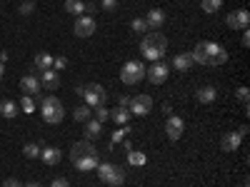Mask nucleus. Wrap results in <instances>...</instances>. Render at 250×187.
<instances>
[{
    "label": "nucleus",
    "instance_id": "obj_12",
    "mask_svg": "<svg viewBox=\"0 0 250 187\" xmlns=\"http://www.w3.org/2000/svg\"><path fill=\"white\" fill-rule=\"evenodd\" d=\"M73 33H75L78 37H90V35H95V20H93L90 15H83V18H78V20H75V28H73Z\"/></svg>",
    "mask_w": 250,
    "mask_h": 187
},
{
    "label": "nucleus",
    "instance_id": "obj_2",
    "mask_svg": "<svg viewBox=\"0 0 250 187\" xmlns=\"http://www.w3.org/2000/svg\"><path fill=\"white\" fill-rule=\"evenodd\" d=\"M190 55H193V62H200V65H225L228 62L225 48L218 43H210V40H200Z\"/></svg>",
    "mask_w": 250,
    "mask_h": 187
},
{
    "label": "nucleus",
    "instance_id": "obj_30",
    "mask_svg": "<svg viewBox=\"0 0 250 187\" xmlns=\"http://www.w3.org/2000/svg\"><path fill=\"white\" fill-rule=\"evenodd\" d=\"M23 155H25V157H30V160H35V157H40V148H38L35 142H28L25 148H23Z\"/></svg>",
    "mask_w": 250,
    "mask_h": 187
},
{
    "label": "nucleus",
    "instance_id": "obj_25",
    "mask_svg": "<svg viewBox=\"0 0 250 187\" xmlns=\"http://www.w3.org/2000/svg\"><path fill=\"white\" fill-rule=\"evenodd\" d=\"M65 10L70 15H80V13H85V3H80V0H65Z\"/></svg>",
    "mask_w": 250,
    "mask_h": 187
},
{
    "label": "nucleus",
    "instance_id": "obj_11",
    "mask_svg": "<svg viewBox=\"0 0 250 187\" xmlns=\"http://www.w3.org/2000/svg\"><path fill=\"white\" fill-rule=\"evenodd\" d=\"M183 132H185V122H183V117L170 115V117H168V122H165V135H168V137L175 142V140H180V137H183Z\"/></svg>",
    "mask_w": 250,
    "mask_h": 187
},
{
    "label": "nucleus",
    "instance_id": "obj_8",
    "mask_svg": "<svg viewBox=\"0 0 250 187\" xmlns=\"http://www.w3.org/2000/svg\"><path fill=\"white\" fill-rule=\"evenodd\" d=\"M128 110H130V115H135V117L148 115V112L153 110V97H150V95H135V97H130Z\"/></svg>",
    "mask_w": 250,
    "mask_h": 187
},
{
    "label": "nucleus",
    "instance_id": "obj_10",
    "mask_svg": "<svg viewBox=\"0 0 250 187\" xmlns=\"http://www.w3.org/2000/svg\"><path fill=\"white\" fill-rule=\"evenodd\" d=\"M225 23H228V28H233V30H248L250 13L248 10H233L230 15L225 18Z\"/></svg>",
    "mask_w": 250,
    "mask_h": 187
},
{
    "label": "nucleus",
    "instance_id": "obj_24",
    "mask_svg": "<svg viewBox=\"0 0 250 187\" xmlns=\"http://www.w3.org/2000/svg\"><path fill=\"white\" fill-rule=\"evenodd\" d=\"M200 8H203V13H208V15H215V13L223 8V0H203Z\"/></svg>",
    "mask_w": 250,
    "mask_h": 187
},
{
    "label": "nucleus",
    "instance_id": "obj_21",
    "mask_svg": "<svg viewBox=\"0 0 250 187\" xmlns=\"http://www.w3.org/2000/svg\"><path fill=\"white\" fill-rule=\"evenodd\" d=\"M103 132V125L98 120H88L85 122V140H98Z\"/></svg>",
    "mask_w": 250,
    "mask_h": 187
},
{
    "label": "nucleus",
    "instance_id": "obj_20",
    "mask_svg": "<svg viewBox=\"0 0 250 187\" xmlns=\"http://www.w3.org/2000/svg\"><path fill=\"white\" fill-rule=\"evenodd\" d=\"M33 65H35V70H40V73L50 70V68H53V55H50V53H38Z\"/></svg>",
    "mask_w": 250,
    "mask_h": 187
},
{
    "label": "nucleus",
    "instance_id": "obj_3",
    "mask_svg": "<svg viewBox=\"0 0 250 187\" xmlns=\"http://www.w3.org/2000/svg\"><path fill=\"white\" fill-rule=\"evenodd\" d=\"M165 50H168V40H165V35H160L158 30L148 33L143 37V43H140V53L148 60H153V62H158L165 55Z\"/></svg>",
    "mask_w": 250,
    "mask_h": 187
},
{
    "label": "nucleus",
    "instance_id": "obj_5",
    "mask_svg": "<svg viewBox=\"0 0 250 187\" xmlns=\"http://www.w3.org/2000/svg\"><path fill=\"white\" fill-rule=\"evenodd\" d=\"M95 170H98V177H100L103 182H108V185H113V187H120V185L125 182V170L118 168V165H113V162H100Z\"/></svg>",
    "mask_w": 250,
    "mask_h": 187
},
{
    "label": "nucleus",
    "instance_id": "obj_1",
    "mask_svg": "<svg viewBox=\"0 0 250 187\" xmlns=\"http://www.w3.org/2000/svg\"><path fill=\"white\" fill-rule=\"evenodd\" d=\"M70 162L75 165V170L80 172H90L98 168V152L93 148V142L90 140H80L73 145V150H70Z\"/></svg>",
    "mask_w": 250,
    "mask_h": 187
},
{
    "label": "nucleus",
    "instance_id": "obj_23",
    "mask_svg": "<svg viewBox=\"0 0 250 187\" xmlns=\"http://www.w3.org/2000/svg\"><path fill=\"white\" fill-rule=\"evenodd\" d=\"M18 105H15V102L13 100H3V102H0V115H3V117H8V120H13L15 115H18Z\"/></svg>",
    "mask_w": 250,
    "mask_h": 187
},
{
    "label": "nucleus",
    "instance_id": "obj_14",
    "mask_svg": "<svg viewBox=\"0 0 250 187\" xmlns=\"http://www.w3.org/2000/svg\"><path fill=\"white\" fill-rule=\"evenodd\" d=\"M240 142H243V135L228 132V135H223V140H220V150H223V152H235V150L240 148Z\"/></svg>",
    "mask_w": 250,
    "mask_h": 187
},
{
    "label": "nucleus",
    "instance_id": "obj_34",
    "mask_svg": "<svg viewBox=\"0 0 250 187\" xmlns=\"http://www.w3.org/2000/svg\"><path fill=\"white\" fill-rule=\"evenodd\" d=\"M235 95H238V100L243 102V105H248V97H250V90H248L245 85H243V88H238V93H235Z\"/></svg>",
    "mask_w": 250,
    "mask_h": 187
},
{
    "label": "nucleus",
    "instance_id": "obj_27",
    "mask_svg": "<svg viewBox=\"0 0 250 187\" xmlns=\"http://www.w3.org/2000/svg\"><path fill=\"white\" fill-rule=\"evenodd\" d=\"M73 117H75V122H88V120H90V108H88V105H80V108H75Z\"/></svg>",
    "mask_w": 250,
    "mask_h": 187
},
{
    "label": "nucleus",
    "instance_id": "obj_22",
    "mask_svg": "<svg viewBox=\"0 0 250 187\" xmlns=\"http://www.w3.org/2000/svg\"><path fill=\"white\" fill-rule=\"evenodd\" d=\"M110 117L115 120V125H128V120H130L133 115H130V110H128V108H120V105H118V108L110 112Z\"/></svg>",
    "mask_w": 250,
    "mask_h": 187
},
{
    "label": "nucleus",
    "instance_id": "obj_33",
    "mask_svg": "<svg viewBox=\"0 0 250 187\" xmlns=\"http://www.w3.org/2000/svg\"><path fill=\"white\" fill-rule=\"evenodd\" d=\"M53 68H55V70H65V68H68V60L62 57V55H55V57H53Z\"/></svg>",
    "mask_w": 250,
    "mask_h": 187
},
{
    "label": "nucleus",
    "instance_id": "obj_36",
    "mask_svg": "<svg viewBox=\"0 0 250 187\" xmlns=\"http://www.w3.org/2000/svg\"><path fill=\"white\" fill-rule=\"evenodd\" d=\"M3 187H23V185H20V180H18V177H8V180L3 182Z\"/></svg>",
    "mask_w": 250,
    "mask_h": 187
},
{
    "label": "nucleus",
    "instance_id": "obj_29",
    "mask_svg": "<svg viewBox=\"0 0 250 187\" xmlns=\"http://www.w3.org/2000/svg\"><path fill=\"white\" fill-rule=\"evenodd\" d=\"M128 135H130V128H128V125H125L123 130H115V132H113V140H110V145L115 148V145H118V142H123L125 137H128Z\"/></svg>",
    "mask_w": 250,
    "mask_h": 187
},
{
    "label": "nucleus",
    "instance_id": "obj_41",
    "mask_svg": "<svg viewBox=\"0 0 250 187\" xmlns=\"http://www.w3.org/2000/svg\"><path fill=\"white\" fill-rule=\"evenodd\" d=\"M3 73H5V62H0V80H3Z\"/></svg>",
    "mask_w": 250,
    "mask_h": 187
},
{
    "label": "nucleus",
    "instance_id": "obj_9",
    "mask_svg": "<svg viewBox=\"0 0 250 187\" xmlns=\"http://www.w3.org/2000/svg\"><path fill=\"white\" fill-rule=\"evenodd\" d=\"M168 73H170V68L165 65V62H160V60H158L150 70H145V77H148V80L153 82V85H163V82L168 80Z\"/></svg>",
    "mask_w": 250,
    "mask_h": 187
},
{
    "label": "nucleus",
    "instance_id": "obj_38",
    "mask_svg": "<svg viewBox=\"0 0 250 187\" xmlns=\"http://www.w3.org/2000/svg\"><path fill=\"white\" fill-rule=\"evenodd\" d=\"M118 105H120V108H128V105H130V97H128V95H120Z\"/></svg>",
    "mask_w": 250,
    "mask_h": 187
},
{
    "label": "nucleus",
    "instance_id": "obj_4",
    "mask_svg": "<svg viewBox=\"0 0 250 187\" xmlns=\"http://www.w3.org/2000/svg\"><path fill=\"white\" fill-rule=\"evenodd\" d=\"M40 112H43V120L48 125H58L62 122V117H65V108H62V102L53 95L43 97V102H40Z\"/></svg>",
    "mask_w": 250,
    "mask_h": 187
},
{
    "label": "nucleus",
    "instance_id": "obj_19",
    "mask_svg": "<svg viewBox=\"0 0 250 187\" xmlns=\"http://www.w3.org/2000/svg\"><path fill=\"white\" fill-rule=\"evenodd\" d=\"M62 157V152L58 148H45V150H40V160H43L45 165H58Z\"/></svg>",
    "mask_w": 250,
    "mask_h": 187
},
{
    "label": "nucleus",
    "instance_id": "obj_6",
    "mask_svg": "<svg viewBox=\"0 0 250 187\" xmlns=\"http://www.w3.org/2000/svg\"><path fill=\"white\" fill-rule=\"evenodd\" d=\"M83 97H85L88 108H100V105H105L108 93L103 85H98V82H88V85H83Z\"/></svg>",
    "mask_w": 250,
    "mask_h": 187
},
{
    "label": "nucleus",
    "instance_id": "obj_28",
    "mask_svg": "<svg viewBox=\"0 0 250 187\" xmlns=\"http://www.w3.org/2000/svg\"><path fill=\"white\" fill-rule=\"evenodd\" d=\"M18 108L23 110V112H35V102H33L30 95H23V97H20V102H18Z\"/></svg>",
    "mask_w": 250,
    "mask_h": 187
},
{
    "label": "nucleus",
    "instance_id": "obj_40",
    "mask_svg": "<svg viewBox=\"0 0 250 187\" xmlns=\"http://www.w3.org/2000/svg\"><path fill=\"white\" fill-rule=\"evenodd\" d=\"M53 187H70V185H68V180H62V177H60V180L53 182Z\"/></svg>",
    "mask_w": 250,
    "mask_h": 187
},
{
    "label": "nucleus",
    "instance_id": "obj_13",
    "mask_svg": "<svg viewBox=\"0 0 250 187\" xmlns=\"http://www.w3.org/2000/svg\"><path fill=\"white\" fill-rule=\"evenodd\" d=\"M40 88H45V90H58V85H60V75H58V70H43L40 73Z\"/></svg>",
    "mask_w": 250,
    "mask_h": 187
},
{
    "label": "nucleus",
    "instance_id": "obj_17",
    "mask_svg": "<svg viewBox=\"0 0 250 187\" xmlns=\"http://www.w3.org/2000/svg\"><path fill=\"white\" fill-rule=\"evenodd\" d=\"M215 97H218V90H215L213 85H205V88H200V90L195 93V100H198V102H205V105L215 102Z\"/></svg>",
    "mask_w": 250,
    "mask_h": 187
},
{
    "label": "nucleus",
    "instance_id": "obj_35",
    "mask_svg": "<svg viewBox=\"0 0 250 187\" xmlns=\"http://www.w3.org/2000/svg\"><path fill=\"white\" fill-rule=\"evenodd\" d=\"M35 10V5L33 3H23V5H20V15H30Z\"/></svg>",
    "mask_w": 250,
    "mask_h": 187
},
{
    "label": "nucleus",
    "instance_id": "obj_32",
    "mask_svg": "<svg viewBox=\"0 0 250 187\" xmlns=\"http://www.w3.org/2000/svg\"><path fill=\"white\" fill-rule=\"evenodd\" d=\"M95 120H98V122L103 125V122H105V120H110V112H108L105 108L100 105V108H95Z\"/></svg>",
    "mask_w": 250,
    "mask_h": 187
},
{
    "label": "nucleus",
    "instance_id": "obj_37",
    "mask_svg": "<svg viewBox=\"0 0 250 187\" xmlns=\"http://www.w3.org/2000/svg\"><path fill=\"white\" fill-rule=\"evenodd\" d=\"M100 5L105 8V10H115V5H118V0H100Z\"/></svg>",
    "mask_w": 250,
    "mask_h": 187
},
{
    "label": "nucleus",
    "instance_id": "obj_39",
    "mask_svg": "<svg viewBox=\"0 0 250 187\" xmlns=\"http://www.w3.org/2000/svg\"><path fill=\"white\" fill-rule=\"evenodd\" d=\"M248 45H250V33L243 30V48H248Z\"/></svg>",
    "mask_w": 250,
    "mask_h": 187
},
{
    "label": "nucleus",
    "instance_id": "obj_15",
    "mask_svg": "<svg viewBox=\"0 0 250 187\" xmlns=\"http://www.w3.org/2000/svg\"><path fill=\"white\" fill-rule=\"evenodd\" d=\"M20 90H23L25 95H38L40 93V80L35 77V75H25L23 80H20Z\"/></svg>",
    "mask_w": 250,
    "mask_h": 187
},
{
    "label": "nucleus",
    "instance_id": "obj_26",
    "mask_svg": "<svg viewBox=\"0 0 250 187\" xmlns=\"http://www.w3.org/2000/svg\"><path fill=\"white\" fill-rule=\"evenodd\" d=\"M128 162L133 165V168H143V165H145V155L138 152V150H128Z\"/></svg>",
    "mask_w": 250,
    "mask_h": 187
},
{
    "label": "nucleus",
    "instance_id": "obj_7",
    "mask_svg": "<svg viewBox=\"0 0 250 187\" xmlns=\"http://www.w3.org/2000/svg\"><path fill=\"white\" fill-rule=\"evenodd\" d=\"M145 77V65L140 60H130L125 62L123 70H120V80L125 82V85H135V82H140Z\"/></svg>",
    "mask_w": 250,
    "mask_h": 187
},
{
    "label": "nucleus",
    "instance_id": "obj_42",
    "mask_svg": "<svg viewBox=\"0 0 250 187\" xmlns=\"http://www.w3.org/2000/svg\"><path fill=\"white\" fill-rule=\"evenodd\" d=\"M28 187H40V185H35V182H33V185H28Z\"/></svg>",
    "mask_w": 250,
    "mask_h": 187
},
{
    "label": "nucleus",
    "instance_id": "obj_31",
    "mask_svg": "<svg viewBox=\"0 0 250 187\" xmlns=\"http://www.w3.org/2000/svg\"><path fill=\"white\" fill-rule=\"evenodd\" d=\"M133 33H148V23H145V18H135L133 23H130Z\"/></svg>",
    "mask_w": 250,
    "mask_h": 187
},
{
    "label": "nucleus",
    "instance_id": "obj_18",
    "mask_svg": "<svg viewBox=\"0 0 250 187\" xmlns=\"http://www.w3.org/2000/svg\"><path fill=\"white\" fill-rule=\"evenodd\" d=\"M145 23H148V28L158 30V28L165 23V13H163L160 8H153V10L148 13V18H145Z\"/></svg>",
    "mask_w": 250,
    "mask_h": 187
},
{
    "label": "nucleus",
    "instance_id": "obj_16",
    "mask_svg": "<svg viewBox=\"0 0 250 187\" xmlns=\"http://www.w3.org/2000/svg\"><path fill=\"white\" fill-rule=\"evenodd\" d=\"M173 68L180 70V73L190 70V68H193V55H190V53H180V55H175V57H173Z\"/></svg>",
    "mask_w": 250,
    "mask_h": 187
}]
</instances>
